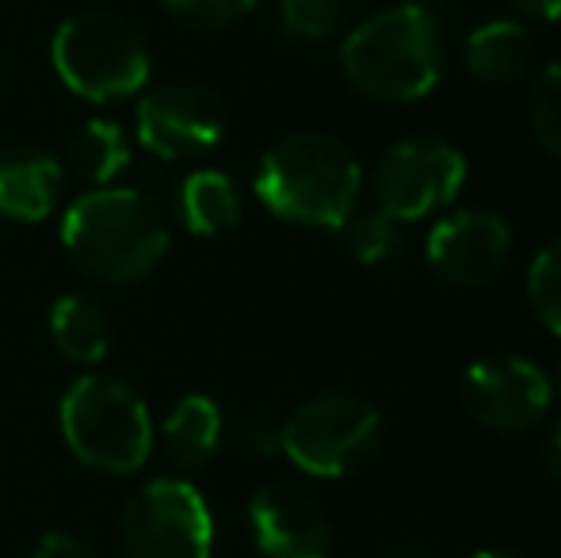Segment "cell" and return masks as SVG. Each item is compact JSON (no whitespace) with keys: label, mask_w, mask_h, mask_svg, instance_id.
Instances as JSON below:
<instances>
[{"label":"cell","mask_w":561,"mask_h":558,"mask_svg":"<svg viewBox=\"0 0 561 558\" xmlns=\"http://www.w3.org/2000/svg\"><path fill=\"white\" fill-rule=\"evenodd\" d=\"M69 261L104 283H141L169 257L172 234L161 203L138 187H92L61 215Z\"/></svg>","instance_id":"1"},{"label":"cell","mask_w":561,"mask_h":558,"mask_svg":"<svg viewBox=\"0 0 561 558\" xmlns=\"http://www.w3.org/2000/svg\"><path fill=\"white\" fill-rule=\"evenodd\" d=\"M252 192L283 223L344 230L352 210L359 207L363 169L340 138L321 130H295L264 149Z\"/></svg>","instance_id":"2"},{"label":"cell","mask_w":561,"mask_h":558,"mask_svg":"<svg viewBox=\"0 0 561 558\" xmlns=\"http://www.w3.org/2000/svg\"><path fill=\"white\" fill-rule=\"evenodd\" d=\"M340 69L375 104L424 100L444 73V38L432 8L405 0L355 23L340 46Z\"/></svg>","instance_id":"3"},{"label":"cell","mask_w":561,"mask_h":558,"mask_svg":"<svg viewBox=\"0 0 561 558\" xmlns=\"http://www.w3.org/2000/svg\"><path fill=\"white\" fill-rule=\"evenodd\" d=\"M58 424L69 452L100 475H134L153 455V418L146 402L112 375H81L61 395Z\"/></svg>","instance_id":"4"},{"label":"cell","mask_w":561,"mask_h":558,"mask_svg":"<svg viewBox=\"0 0 561 558\" xmlns=\"http://www.w3.org/2000/svg\"><path fill=\"white\" fill-rule=\"evenodd\" d=\"M54 73L69 92L92 104L138 96L149 84V46L126 15L89 8L58 23L50 43Z\"/></svg>","instance_id":"5"},{"label":"cell","mask_w":561,"mask_h":558,"mask_svg":"<svg viewBox=\"0 0 561 558\" xmlns=\"http://www.w3.org/2000/svg\"><path fill=\"white\" fill-rule=\"evenodd\" d=\"M382 418L359 395L329 390L283 421L279 452L310 478H344L375 455Z\"/></svg>","instance_id":"6"},{"label":"cell","mask_w":561,"mask_h":558,"mask_svg":"<svg viewBox=\"0 0 561 558\" xmlns=\"http://www.w3.org/2000/svg\"><path fill=\"white\" fill-rule=\"evenodd\" d=\"M466 184V157L447 138H401L375 161L370 200L398 223L444 210Z\"/></svg>","instance_id":"7"},{"label":"cell","mask_w":561,"mask_h":558,"mask_svg":"<svg viewBox=\"0 0 561 558\" xmlns=\"http://www.w3.org/2000/svg\"><path fill=\"white\" fill-rule=\"evenodd\" d=\"M123 544L130 558H210L215 516L184 478H153L123 509Z\"/></svg>","instance_id":"8"},{"label":"cell","mask_w":561,"mask_h":558,"mask_svg":"<svg viewBox=\"0 0 561 558\" xmlns=\"http://www.w3.org/2000/svg\"><path fill=\"white\" fill-rule=\"evenodd\" d=\"M462 402L481 429L524 436L547 418L554 395H550V375L535 360L496 352L470 364L462 379Z\"/></svg>","instance_id":"9"},{"label":"cell","mask_w":561,"mask_h":558,"mask_svg":"<svg viewBox=\"0 0 561 558\" xmlns=\"http://www.w3.org/2000/svg\"><path fill=\"white\" fill-rule=\"evenodd\" d=\"M138 141L161 161L199 157L226 135V107L199 81H164L138 100Z\"/></svg>","instance_id":"10"},{"label":"cell","mask_w":561,"mask_h":558,"mask_svg":"<svg viewBox=\"0 0 561 558\" xmlns=\"http://www.w3.org/2000/svg\"><path fill=\"white\" fill-rule=\"evenodd\" d=\"M428 264L455 287H481L496 280L512 257V230L493 210H455L428 230Z\"/></svg>","instance_id":"11"},{"label":"cell","mask_w":561,"mask_h":558,"mask_svg":"<svg viewBox=\"0 0 561 558\" xmlns=\"http://www.w3.org/2000/svg\"><path fill=\"white\" fill-rule=\"evenodd\" d=\"M249 532L264 558H329L333 524L310 493L295 486H264L249 501Z\"/></svg>","instance_id":"12"},{"label":"cell","mask_w":561,"mask_h":558,"mask_svg":"<svg viewBox=\"0 0 561 558\" xmlns=\"http://www.w3.org/2000/svg\"><path fill=\"white\" fill-rule=\"evenodd\" d=\"M61 207V161L43 146L0 149V218L46 223Z\"/></svg>","instance_id":"13"},{"label":"cell","mask_w":561,"mask_h":558,"mask_svg":"<svg viewBox=\"0 0 561 558\" xmlns=\"http://www.w3.org/2000/svg\"><path fill=\"white\" fill-rule=\"evenodd\" d=\"M535 38L519 20H485L466 35L462 66L481 84H512L531 66Z\"/></svg>","instance_id":"14"},{"label":"cell","mask_w":561,"mask_h":558,"mask_svg":"<svg viewBox=\"0 0 561 558\" xmlns=\"http://www.w3.org/2000/svg\"><path fill=\"white\" fill-rule=\"evenodd\" d=\"M161 440L176 467L203 470L222 447V410L207 395H184L164 418Z\"/></svg>","instance_id":"15"},{"label":"cell","mask_w":561,"mask_h":558,"mask_svg":"<svg viewBox=\"0 0 561 558\" xmlns=\"http://www.w3.org/2000/svg\"><path fill=\"white\" fill-rule=\"evenodd\" d=\"M50 341L69 364L96 367L112 352V321L89 295H61L50 306Z\"/></svg>","instance_id":"16"},{"label":"cell","mask_w":561,"mask_h":558,"mask_svg":"<svg viewBox=\"0 0 561 558\" xmlns=\"http://www.w3.org/2000/svg\"><path fill=\"white\" fill-rule=\"evenodd\" d=\"M180 218L195 238H218L241 223L237 184L218 169H195L180 184Z\"/></svg>","instance_id":"17"},{"label":"cell","mask_w":561,"mask_h":558,"mask_svg":"<svg viewBox=\"0 0 561 558\" xmlns=\"http://www.w3.org/2000/svg\"><path fill=\"white\" fill-rule=\"evenodd\" d=\"M69 161L81 180L96 187H112L130 164V138L115 119H89L69 146Z\"/></svg>","instance_id":"18"},{"label":"cell","mask_w":561,"mask_h":558,"mask_svg":"<svg viewBox=\"0 0 561 558\" xmlns=\"http://www.w3.org/2000/svg\"><path fill=\"white\" fill-rule=\"evenodd\" d=\"M347 249L359 264H386L398 257L401 238H405V223H398L393 215H386L382 207H355L352 218L344 223Z\"/></svg>","instance_id":"19"},{"label":"cell","mask_w":561,"mask_h":558,"mask_svg":"<svg viewBox=\"0 0 561 558\" xmlns=\"http://www.w3.org/2000/svg\"><path fill=\"white\" fill-rule=\"evenodd\" d=\"M527 303H531L535 318L561 337V234L535 253L531 269H527Z\"/></svg>","instance_id":"20"},{"label":"cell","mask_w":561,"mask_h":558,"mask_svg":"<svg viewBox=\"0 0 561 558\" xmlns=\"http://www.w3.org/2000/svg\"><path fill=\"white\" fill-rule=\"evenodd\" d=\"M531 130H535V141L547 149L550 157L561 161V61H550L547 69L539 73L531 89Z\"/></svg>","instance_id":"21"},{"label":"cell","mask_w":561,"mask_h":558,"mask_svg":"<svg viewBox=\"0 0 561 558\" xmlns=\"http://www.w3.org/2000/svg\"><path fill=\"white\" fill-rule=\"evenodd\" d=\"M344 0H279V23L295 43H325L336 35Z\"/></svg>","instance_id":"22"},{"label":"cell","mask_w":561,"mask_h":558,"mask_svg":"<svg viewBox=\"0 0 561 558\" xmlns=\"http://www.w3.org/2000/svg\"><path fill=\"white\" fill-rule=\"evenodd\" d=\"M172 20L195 31H222L256 8V0H164Z\"/></svg>","instance_id":"23"},{"label":"cell","mask_w":561,"mask_h":558,"mask_svg":"<svg viewBox=\"0 0 561 558\" xmlns=\"http://www.w3.org/2000/svg\"><path fill=\"white\" fill-rule=\"evenodd\" d=\"M279 440H283V424L267 413H244L233 424V444L241 447L244 455H275L279 452Z\"/></svg>","instance_id":"24"},{"label":"cell","mask_w":561,"mask_h":558,"mask_svg":"<svg viewBox=\"0 0 561 558\" xmlns=\"http://www.w3.org/2000/svg\"><path fill=\"white\" fill-rule=\"evenodd\" d=\"M31 558H96V555H92V547L84 544L81 536H73V532H46L35 544Z\"/></svg>","instance_id":"25"},{"label":"cell","mask_w":561,"mask_h":558,"mask_svg":"<svg viewBox=\"0 0 561 558\" xmlns=\"http://www.w3.org/2000/svg\"><path fill=\"white\" fill-rule=\"evenodd\" d=\"M527 20H542V23H558L561 20V0H512Z\"/></svg>","instance_id":"26"},{"label":"cell","mask_w":561,"mask_h":558,"mask_svg":"<svg viewBox=\"0 0 561 558\" xmlns=\"http://www.w3.org/2000/svg\"><path fill=\"white\" fill-rule=\"evenodd\" d=\"M547 467H550V475L561 482V421L554 424V432L547 436Z\"/></svg>","instance_id":"27"},{"label":"cell","mask_w":561,"mask_h":558,"mask_svg":"<svg viewBox=\"0 0 561 558\" xmlns=\"http://www.w3.org/2000/svg\"><path fill=\"white\" fill-rule=\"evenodd\" d=\"M550 395L561 398V364L554 367V372H550Z\"/></svg>","instance_id":"28"},{"label":"cell","mask_w":561,"mask_h":558,"mask_svg":"<svg viewBox=\"0 0 561 558\" xmlns=\"http://www.w3.org/2000/svg\"><path fill=\"white\" fill-rule=\"evenodd\" d=\"M470 558H524V555H516V551H478Z\"/></svg>","instance_id":"29"}]
</instances>
